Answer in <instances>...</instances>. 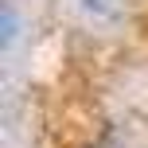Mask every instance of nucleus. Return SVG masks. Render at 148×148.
Listing matches in <instances>:
<instances>
[{"label":"nucleus","mask_w":148,"mask_h":148,"mask_svg":"<svg viewBox=\"0 0 148 148\" xmlns=\"http://www.w3.org/2000/svg\"><path fill=\"white\" fill-rule=\"evenodd\" d=\"M86 4H90V8H97V4H101V0H86Z\"/></svg>","instance_id":"obj_1"}]
</instances>
